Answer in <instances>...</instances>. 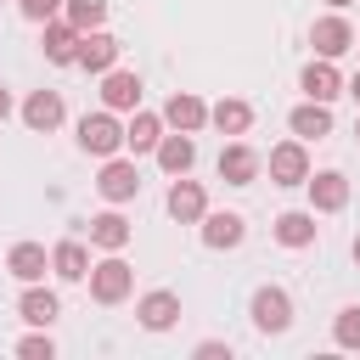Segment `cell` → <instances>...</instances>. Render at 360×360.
Wrapping results in <instances>:
<instances>
[{
  "label": "cell",
  "instance_id": "obj_1",
  "mask_svg": "<svg viewBox=\"0 0 360 360\" xmlns=\"http://www.w3.org/2000/svg\"><path fill=\"white\" fill-rule=\"evenodd\" d=\"M79 152H90V158H118L124 152V124H118L112 107L79 118Z\"/></svg>",
  "mask_w": 360,
  "mask_h": 360
},
{
  "label": "cell",
  "instance_id": "obj_2",
  "mask_svg": "<svg viewBox=\"0 0 360 360\" xmlns=\"http://www.w3.org/2000/svg\"><path fill=\"white\" fill-rule=\"evenodd\" d=\"M129 292H135V270L124 264V253H107L101 264H90V298H96L101 309L124 304Z\"/></svg>",
  "mask_w": 360,
  "mask_h": 360
},
{
  "label": "cell",
  "instance_id": "obj_3",
  "mask_svg": "<svg viewBox=\"0 0 360 360\" xmlns=\"http://www.w3.org/2000/svg\"><path fill=\"white\" fill-rule=\"evenodd\" d=\"M248 315H253V326H259L264 338H281V332L292 326V292H287V287H259V292L248 298Z\"/></svg>",
  "mask_w": 360,
  "mask_h": 360
},
{
  "label": "cell",
  "instance_id": "obj_4",
  "mask_svg": "<svg viewBox=\"0 0 360 360\" xmlns=\"http://www.w3.org/2000/svg\"><path fill=\"white\" fill-rule=\"evenodd\" d=\"M264 169H270V186H309V152H304V141L292 135V141H281V146H270V158H264Z\"/></svg>",
  "mask_w": 360,
  "mask_h": 360
},
{
  "label": "cell",
  "instance_id": "obj_5",
  "mask_svg": "<svg viewBox=\"0 0 360 360\" xmlns=\"http://www.w3.org/2000/svg\"><path fill=\"white\" fill-rule=\"evenodd\" d=\"M96 191H101L107 202H135V197H141V169H135V158H101Z\"/></svg>",
  "mask_w": 360,
  "mask_h": 360
},
{
  "label": "cell",
  "instance_id": "obj_6",
  "mask_svg": "<svg viewBox=\"0 0 360 360\" xmlns=\"http://www.w3.org/2000/svg\"><path fill=\"white\" fill-rule=\"evenodd\" d=\"M259 169H264V158H259L242 135H236L231 146H219V180H225V186H253Z\"/></svg>",
  "mask_w": 360,
  "mask_h": 360
},
{
  "label": "cell",
  "instance_id": "obj_7",
  "mask_svg": "<svg viewBox=\"0 0 360 360\" xmlns=\"http://www.w3.org/2000/svg\"><path fill=\"white\" fill-rule=\"evenodd\" d=\"M163 208H169V219H180V225H202V214H208V191H202L197 180H186V174H174Z\"/></svg>",
  "mask_w": 360,
  "mask_h": 360
},
{
  "label": "cell",
  "instance_id": "obj_8",
  "mask_svg": "<svg viewBox=\"0 0 360 360\" xmlns=\"http://www.w3.org/2000/svg\"><path fill=\"white\" fill-rule=\"evenodd\" d=\"M135 321H141L146 332H169V326L180 321V292H169V287L141 292V298H135Z\"/></svg>",
  "mask_w": 360,
  "mask_h": 360
},
{
  "label": "cell",
  "instance_id": "obj_9",
  "mask_svg": "<svg viewBox=\"0 0 360 360\" xmlns=\"http://www.w3.org/2000/svg\"><path fill=\"white\" fill-rule=\"evenodd\" d=\"M79 39H84V34H79L68 17H51L39 51H45V62H56V68H79Z\"/></svg>",
  "mask_w": 360,
  "mask_h": 360
},
{
  "label": "cell",
  "instance_id": "obj_10",
  "mask_svg": "<svg viewBox=\"0 0 360 360\" xmlns=\"http://www.w3.org/2000/svg\"><path fill=\"white\" fill-rule=\"evenodd\" d=\"M298 90H304L309 101H338V96L349 90V79H343V73L332 68V56H315V62H309V68L298 73Z\"/></svg>",
  "mask_w": 360,
  "mask_h": 360
},
{
  "label": "cell",
  "instance_id": "obj_11",
  "mask_svg": "<svg viewBox=\"0 0 360 360\" xmlns=\"http://www.w3.org/2000/svg\"><path fill=\"white\" fill-rule=\"evenodd\" d=\"M309 45H315V56H332V62H338V56L354 45V28H349V17H338V11H332V17H315V28H309Z\"/></svg>",
  "mask_w": 360,
  "mask_h": 360
},
{
  "label": "cell",
  "instance_id": "obj_12",
  "mask_svg": "<svg viewBox=\"0 0 360 360\" xmlns=\"http://www.w3.org/2000/svg\"><path fill=\"white\" fill-rule=\"evenodd\" d=\"M118 51H124V45H118L107 28H90V34L79 39V68H84V73H112V68H118Z\"/></svg>",
  "mask_w": 360,
  "mask_h": 360
},
{
  "label": "cell",
  "instance_id": "obj_13",
  "mask_svg": "<svg viewBox=\"0 0 360 360\" xmlns=\"http://www.w3.org/2000/svg\"><path fill=\"white\" fill-rule=\"evenodd\" d=\"M101 107H112V112H135V107H141V73H129V68L101 73Z\"/></svg>",
  "mask_w": 360,
  "mask_h": 360
},
{
  "label": "cell",
  "instance_id": "obj_14",
  "mask_svg": "<svg viewBox=\"0 0 360 360\" xmlns=\"http://www.w3.org/2000/svg\"><path fill=\"white\" fill-rule=\"evenodd\" d=\"M163 124H169V129H186V135H197V129L208 124V101H202V96H191V90H174V96L163 101Z\"/></svg>",
  "mask_w": 360,
  "mask_h": 360
},
{
  "label": "cell",
  "instance_id": "obj_15",
  "mask_svg": "<svg viewBox=\"0 0 360 360\" xmlns=\"http://www.w3.org/2000/svg\"><path fill=\"white\" fill-rule=\"evenodd\" d=\"M287 129L298 135V141H321V135H332V101H298L292 112H287Z\"/></svg>",
  "mask_w": 360,
  "mask_h": 360
},
{
  "label": "cell",
  "instance_id": "obj_16",
  "mask_svg": "<svg viewBox=\"0 0 360 360\" xmlns=\"http://www.w3.org/2000/svg\"><path fill=\"white\" fill-rule=\"evenodd\" d=\"M309 208H315V214H343V208H349V180H343L338 169L309 174Z\"/></svg>",
  "mask_w": 360,
  "mask_h": 360
},
{
  "label": "cell",
  "instance_id": "obj_17",
  "mask_svg": "<svg viewBox=\"0 0 360 360\" xmlns=\"http://www.w3.org/2000/svg\"><path fill=\"white\" fill-rule=\"evenodd\" d=\"M270 236H276L281 248H309V242L321 236V225H315V208H287V214H276Z\"/></svg>",
  "mask_w": 360,
  "mask_h": 360
},
{
  "label": "cell",
  "instance_id": "obj_18",
  "mask_svg": "<svg viewBox=\"0 0 360 360\" xmlns=\"http://www.w3.org/2000/svg\"><path fill=\"white\" fill-rule=\"evenodd\" d=\"M84 231H90V248H101V253H124V248H129V236H135V231H129V219L118 214V202H112L107 214H96Z\"/></svg>",
  "mask_w": 360,
  "mask_h": 360
},
{
  "label": "cell",
  "instance_id": "obj_19",
  "mask_svg": "<svg viewBox=\"0 0 360 360\" xmlns=\"http://www.w3.org/2000/svg\"><path fill=\"white\" fill-rule=\"evenodd\" d=\"M242 236H248V219L242 214H202V248H214V253H225V248H242Z\"/></svg>",
  "mask_w": 360,
  "mask_h": 360
},
{
  "label": "cell",
  "instance_id": "obj_20",
  "mask_svg": "<svg viewBox=\"0 0 360 360\" xmlns=\"http://www.w3.org/2000/svg\"><path fill=\"white\" fill-rule=\"evenodd\" d=\"M62 118H68V107H62V96H56V90H34V96L22 101V124H28L34 135H51Z\"/></svg>",
  "mask_w": 360,
  "mask_h": 360
},
{
  "label": "cell",
  "instance_id": "obj_21",
  "mask_svg": "<svg viewBox=\"0 0 360 360\" xmlns=\"http://www.w3.org/2000/svg\"><path fill=\"white\" fill-rule=\"evenodd\" d=\"M17 315H22L28 326H51V321L62 315V298H56L51 287H39V281H22V298H17Z\"/></svg>",
  "mask_w": 360,
  "mask_h": 360
},
{
  "label": "cell",
  "instance_id": "obj_22",
  "mask_svg": "<svg viewBox=\"0 0 360 360\" xmlns=\"http://www.w3.org/2000/svg\"><path fill=\"white\" fill-rule=\"evenodd\" d=\"M158 141H163V112H141L135 107V118L124 124V152L141 158V152H158Z\"/></svg>",
  "mask_w": 360,
  "mask_h": 360
},
{
  "label": "cell",
  "instance_id": "obj_23",
  "mask_svg": "<svg viewBox=\"0 0 360 360\" xmlns=\"http://www.w3.org/2000/svg\"><path fill=\"white\" fill-rule=\"evenodd\" d=\"M191 163H197V141L186 135V129H174V135H163L158 141V169L174 180V174H191Z\"/></svg>",
  "mask_w": 360,
  "mask_h": 360
},
{
  "label": "cell",
  "instance_id": "obj_24",
  "mask_svg": "<svg viewBox=\"0 0 360 360\" xmlns=\"http://www.w3.org/2000/svg\"><path fill=\"white\" fill-rule=\"evenodd\" d=\"M51 270H56L62 281H90V248H84L79 236L56 242V248H51Z\"/></svg>",
  "mask_w": 360,
  "mask_h": 360
},
{
  "label": "cell",
  "instance_id": "obj_25",
  "mask_svg": "<svg viewBox=\"0 0 360 360\" xmlns=\"http://www.w3.org/2000/svg\"><path fill=\"white\" fill-rule=\"evenodd\" d=\"M6 270H11L17 281H45V270H51V253H45L39 242H17V248L6 253Z\"/></svg>",
  "mask_w": 360,
  "mask_h": 360
},
{
  "label": "cell",
  "instance_id": "obj_26",
  "mask_svg": "<svg viewBox=\"0 0 360 360\" xmlns=\"http://www.w3.org/2000/svg\"><path fill=\"white\" fill-rule=\"evenodd\" d=\"M208 124H214L219 135H248V129H253V107L236 101V96H225V101L208 107Z\"/></svg>",
  "mask_w": 360,
  "mask_h": 360
},
{
  "label": "cell",
  "instance_id": "obj_27",
  "mask_svg": "<svg viewBox=\"0 0 360 360\" xmlns=\"http://www.w3.org/2000/svg\"><path fill=\"white\" fill-rule=\"evenodd\" d=\"M62 17H68L79 34H90V28L107 22V0H62Z\"/></svg>",
  "mask_w": 360,
  "mask_h": 360
},
{
  "label": "cell",
  "instance_id": "obj_28",
  "mask_svg": "<svg viewBox=\"0 0 360 360\" xmlns=\"http://www.w3.org/2000/svg\"><path fill=\"white\" fill-rule=\"evenodd\" d=\"M332 338H338V349H360V304H343V309H338Z\"/></svg>",
  "mask_w": 360,
  "mask_h": 360
},
{
  "label": "cell",
  "instance_id": "obj_29",
  "mask_svg": "<svg viewBox=\"0 0 360 360\" xmlns=\"http://www.w3.org/2000/svg\"><path fill=\"white\" fill-rule=\"evenodd\" d=\"M17 354H22V360H51V354H56V343H51V332L39 326V332H28V338L17 343Z\"/></svg>",
  "mask_w": 360,
  "mask_h": 360
},
{
  "label": "cell",
  "instance_id": "obj_30",
  "mask_svg": "<svg viewBox=\"0 0 360 360\" xmlns=\"http://www.w3.org/2000/svg\"><path fill=\"white\" fill-rule=\"evenodd\" d=\"M17 11H22L28 22H51V17L62 11V0H17Z\"/></svg>",
  "mask_w": 360,
  "mask_h": 360
},
{
  "label": "cell",
  "instance_id": "obj_31",
  "mask_svg": "<svg viewBox=\"0 0 360 360\" xmlns=\"http://www.w3.org/2000/svg\"><path fill=\"white\" fill-rule=\"evenodd\" d=\"M197 354H202V360H231V343H214V338H208V343H197Z\"/></svg>",
  "mask_w": 360,
  "mask_h": 360
},
{
  "label": "cell",
  "instance_id": "obj_32",
  "mask_svg": "<svg viewBox=\"0 0 360 360\" xmlns=\"http://www.w3.org/2000/svg\"><path fill=\"white\" fill-rule=\"evenodd\" d=\"M6 112H11V90L0 84V118H6Z\"/></svg>",
  "mask_w": 360,
  "mask_h": 360
},
{
  "label": "cell",
  "instance_id": "obj_33",
  "mask_svg": "<svg viewBox=\"0 0 360 360\" xmlns=\"http://www.w3.org/2000/svg\"><path fill=\"white\" fill-rule=\"evenodd\" d=\"M349 96H354V101H360V73H354V79H349Z\"/></svg>",
  "mask_w": 360,
  "mask_h": 360
},
{
  "label": "cell",
  "instance_id": "obj_34",
  "mask_svg": "<svg viewBox=\"0 0 360 360\" xmlns=\"http://www.w3.org/2000/svg\"><path fill=\"white\" fill-rule=\"evenodd\" d=\"M326 6H332V11H343V6H354V0H326Z\"/></svg>",
  "mask_w": 360,
  "mask_h": 360
},
{
  "label": "cell",
  "instance_id": "obj_35",
  "mask_svg": "<svg viewBox=\"0 0 360 360\" xmlns=\"http://www.w3.org/2000/svg\"><path fill=\"white\" fill-rule=\"evenodd\" d=\"M354 264H360V236H354Z\"/></svg>",
  "mask_w": 360,
  "mask_h": 360
},
{
  "label": "cell",
  "instance_id": "obj_36",
  "mask_svg": "<svg viewBox=\"0 0 360 360\" xmlns=\"http://www.w3.org/2000/svg\"><path fill=\"white\" fill-rule=\"evenodd\" d=\"M354 135H360V118H354Z\"/></svg>",
  "mask_w": 360,
  "mask_h": 360
},
{
  "label": "cell",
  "instance_id": "obj_37",
  "mask_svg": "<svg viewBox=\"0 0 360 360\" xmlns=\"http://www.w3.org/2000/svg\"><path fill=\"white\" fill-rule=\"evenodd\" d=\"M354 45H360V34H354Z\"/></svg>",
  "mask_w": 360,
  "mask_h": 360
}]
</instances>
